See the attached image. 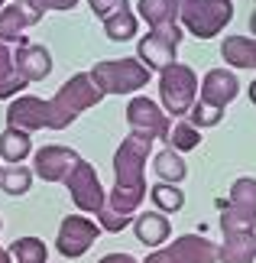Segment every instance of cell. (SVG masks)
<instances>
[{"label":"cell","mask_w":256,"mask_h":263,"mask_svg":"<svg viewBox=\"0 0 256 263\" xmlns=\"http://www.w3.org/2000/svg\"><path fill=\"white\" fill-rule=\"evenodd\" d=\"M149 140H143L136 134H130L124 143L117 146L114 156V192L104 201V208L97 211L101 231H124L130 224V218L136 215V208L143 205V195H146V159H149Z\"/></svg>","instance_id":"1"},{"label":"cell","mask_w":256,"mask_h":263,"mask_svg":"<svg viewBox=\"0 0 256 263\" xmlns=\"http://www.w3.org/2000/svg\"><path fill=\"white\" fill-rule=\"evenodd\" d=\"M101 98H104V95H101V88L94 85L91 75H71L68 82L55 91V98L46 101V107H49V130L71 127L75 117L85 114L88 107H94Z\"/></svg>","instance_id":"2"},{"label":"cell","mask_w":256,"mask_h":263,"mask_svg":"<svg viewBox=\"0 0 256 263\" xmlns=\"http://www.w3.org/2000/svg\"><path fill=\"white\" fill-rule=\"evenodd\" d=\"M179 16L188 33L198 39H214L233 16L230 0H179Z\"/></svg>","instance_id":"3"},{"label":"cell","mask_w":256,"mask_h":263,"mask_svg":"<svg viewBox=\"0 0 256 263\" xmlns=\"http://www.w3.org/2000/svg\"><path fill=\"white\" fill-rule=\"evenodd\" d=\"M91 78L101 88V95H130V91L146 88L152 75L140 59H114V62H97Z\"/></svg>","instance_id":"4"},{"label":"cell","mask_w":256,"mask_h":263,"mask_svg":"<svg viewBox=\"0 0 256 263\" xmlns=\"http://www.w3.org/2000/svg\"><path fill=\"white\" fill-rule=\"evenodd\" d=\"M256 228V179L243 176L233 182L230 198L221 205V231H253Z\"/></svg>","instance_id":"5"},{"label":"cell","mask_w":256,"mask_h":263,"mask_svg":"<svg viewBox=\"0 0 256 263\" xmlns=\"http://www.w3.org/2000/svg\"><path fill=\"white\" fill-rule=\"evenodd\" d=\"M194 91H198V82L188 65L172 62L159 72V98L169 114H188L194 104Z\"/></svg>","instance_id":"6"},{"label":"cell","mask_w":256,"mask_h":263,"mask_svg":"<svg viewBox=\"0 0 256 263\" xmlns=\"http://www.w3.org/2000/svg\"><path fill=\"white\" fill-rule=\"evenodd\" d=\"M65 185L71 192V201L81 208V211H91V215H97L101 208H104V185H101V179H97V169L85 163V159H78L75 166H71V173L65 176Z\"/></svg>","instance_id":"7"},{"label":"cell","mask_w":256,"mask_h":263,"mask_svg":"<svg viewBox=\"0 0 256 263\" xmlns=\"http://www.w3.org/2000/svg\"><path fill=\"white\" fill-rule=\"evenodd\" d=\"M179 43H182V29L172 23V26H156L149 29V36H143L140 43V62L146 68H156L162 72L166 65L175 62V52H179Z\"/></svg>","instance_id":"8"},{"label":"cell","mask_w":256,"mask_h":263,"mask_svg":"<svg viewBox=\"0 0 256 263\" xmlns=\"http://www.w3.org/2000/svg\"><path fill=\"white\" fill-rule=\"evenodd\" d=\"M127 120H130V127H133V134L143 137V140H169V117L159 110L156 101H149V98H133L130 104H127Z\"/></svg>","instance_id":"9"},{"label":"cell","mask_w":256,"mask_h":263,"mask_svg":"<svg viewBox=\"0 0 256 263\" xmlns=\"http://www.w3.org/2000/svg\"><path fill=\"white\" fill-rule=\"evenodd\" d=\"M97 234H101V228L91 218H85V215H68L62 221V228H58L55 247H58V254H62V257L75 260V257H81L91 244H94Z\"/></svg>","instance_id":"10"},{"label":"cell","mask_w":256,"mask_h":263,"mask_svg":"<svg viewBox=\"0 0 256 263\" xmlns=\"http://www.w3.org/2000/svg\"><path fill=\"white\" fill-rule=\"evenodd\" d=\"M78 153L71 146H58V143H49V146H39V153L33 159V169L39 179L46 182H65V176L71 173V166L78 163Z\"/></svg>","instance_id":"11"},{"label":"cell","mask_w":256,"mask_h":263,"mask_svg":"<svg viewBox=\"0 0 256 263\" xmlns=\"http://www.w3.org/2000/svg\"><path fill=\"white\" fill-rule=\"evenodd\" d=\"M237 91H240V82H237V75H233L230 68H211V72L204 75V82H201V101L198 104L224 110L233 98H237Z\"/></svg>","instance_id":"12"},{"label":"cell","mask_w":256,"mask_h":263,"mask_svg":"<svg viewBox=\"0 0 256 263\" xmlns=\"http://www.w3.org/2000/svg\"><path fill=\"white\" fill-rule=\"evenodd\" d=\"M7 127L26 130V134H29V130H49V107H46V101L43 98H33V95L10 101V107H7Z\"/></svg>","instance_id":"13"},{"label":"cell","mask_w":256,"mask_h":263,"mask_svg":"<svg viewBox=\"0 0 256 263\" xmlns=\"http://www.w3.org/2000/svg\"><path fill=\"white\" fill-rule=\"evenodd\" d=\"M169 263H218V244L201 234H182L162 250Z\"/></svg>","instance_id":"14"},{"label":"cell","mask_w":256,"mask_h":263,"mask_svg":"<svg viewBox=\"0 0 256 263\" xmlns=\"http://www.w3.org/2000/svg\"><path fill=\"white\" fill-rule=\"evenodd\" d=\"M36 23H43V16H39L26 0L4 7L0 10V43H19L23 33L29 26H36Z\"/></svg>","instance_id":"15"},{"label":"cell","mask_w":256,"mask_h":263,"mask_svg":"<svg viewBox=\"0 0 256 263\" xmlns=\"http://www.w3.org/2000/svg\"><path fill=\"white\" fill-rule=\"evenodd\" d=\"M13 62H16L19 75H23L26 82H43V78H49V72H52V55L39 43H23V39H19V49H16Z\"/></svg>","instance_id":"16"},{"label":"cell","mask_w":256,"mask_h":263,"mask_svg":"<svg viewBox=\"0 0 256 263\" xmlns=\"http://www.w3.org/2000/svg\"><path fill=\"white\" fill-rule=\"evenodd\" d=\"M256 234L253 231H224V244L218 247V263H253Z\"/></svg>","instance_id":"17"},{"label":"cell","mask_w":256,"mask_h":263,"mask_svg":"<svg viewBox=\"0 0 256 263\" xmlns=\"http://www.w3.org/2000/svg\"><path fill=\"white\" fill-rule=\"evenodd\" d=\"M133 231H136V240L140 244H146V247H159V244H166L169 240V218L162 215V211H143V215L133 218Z\"/></svg>","instance_id":"18"},{"label":"cell","mask_w":256,"mask_h":263,"mask_svg":"<svg viewBox=\"0 0 256 263\" xmlns=\"http://www.w3.org/2000/svg\"><path fill=\"white\" fill-rule=\"evenodd\" d=\"M29 153H33V140H29L26 130L7 127L4 134H0V156H4L10 166H19Z\"/></svg>","instance_id":"19"},{"label":"cell","mask_w":256,"mask_h":263,"mask_svg":"<svg viewBox=\"0 0 256 263\" xmlns=\"http://www.w3.org/2000/svg\"><path fill=\"white\" fill-rule=\"evenodd\" d=\"M224 59L233 65V68H256V39L247 36H227L221 46Z\"/></svg>","instance_id":"20"},{"label":"cell","mask_w":256,"mask_h":263,"mask_svg":"<svg viewBox=\"0 0 256 263\" xmlns=\"http://www.w3.org/2000/svg\"><path fill=\"white\" fill-rule=\"evenodd\" d=\"M29 82L19 75V68L13 62V52L7 49V43H0V101L4 98H13L16 91H23Z\"/></svg>","instance_id":"21"},{"label":"cell","mask_w":256,"mask_h":263,"mask_svg":"<svg viewBox=\"0 0 256 263\" xmlns=\"http://www.w3.org/2000/svg\"><path fill=\"white\" fill-rule=\"evenodd\" d=\"M136 10L152 29L156 26H172L175 16H179V0H140Z\"/></svg>","instance_id":"22"},{"label":"cell","mask_w":256,"mask_h":263,"mask_svg":"<svg viewBox=\"0 0 256 263\" xmlns=\"http://www.w3.org/2000/svg\"><path fill=\"white\" fill-rule=\"evenodd\" d=\"M7 254H10V263H46L49 250L39 237H19L10 244Z\"/></svg>","instance_id":"23"},{"label":"cell","mask_w":256,"mask_h":263,"mask_svg":"<svg viewBox=\"0 0 256 263\" xmlns=\"http://www.w3.org/2000/svg\"><path fill=\"white\" fill-rule=\"evenodd\" d=\"M152 166H156V176L162 182H169V185H179V182L185 179V173H188V169H185V159H182L175 149H162Z\"/></svg>","instance_id":"24"},{"label":"cell","mask_w":256,"mask_h":263,"mask_svg":"<svg viewBox=\"0 0 256 263\" xmlns=\"http://www.w3.org/2000/svg\"><path fill=\"white\" fill-rule=\"evenodd\" d=\"M104 33L114 39V43H127V39L136 36V16L130 10H120V13H110L104 20Z\"/></svg>","instance_id":"25"},{"label":"cell","mask_w":256,"mask_h":263,"mask_svg":"<svg viewBox=\"0 0 256 263\" xmlns=\"http://www.w3.org/2000/svg\"><path fill=\"white\" fill-rule=\"evenodd\" d=\"M29 185H33V173H29L26 166H10L0 173V189L7 192V195H26Z\"/></svg>","instance_id":"26"},{"label":"cell","mask_w":256,"mask_h":263,"mask_svg":"<svg viewBox=\"0 0 256 263\" xmlns=\"http://www.w3.org/2000/svg\"><path fill=\"white\" fill-rule=\"evenodd\" d=\"M166 143L175 149V153H185V149H194L201 143V134H198V127H191L188 120H182V124H172Z\"/></svg>","instance_id":"27"},{"label":"cell","mask_w":256,"mask_h":263,"mask_svg":"<svg viewBox=\"0 0 256 263\" xmlns=\"http://www.w3.org/2000/svg\"><path fill=\"white\" fill-rule=\"evenodd\" d=\"M149 195H152V201L159 205V211H169V215L185 205V195L179 192V185H169V182H159V185L152 189Z\"/></svg>","instance_id":"28"},{"label":"cell","mask_w":256,"mask_h":263,"mask_svg":"<svg viewBox=\"0 0 256 263\" xmlns=\"http://www.w3.org/2000/svg\"><path fill=\"white\" fill-rule=\"evenodd\" d=\"M221 117H224V110H214V107L194 104V110H191V120H188V124H191V127H211V124H218Z\"/></svg>","instance_id":"29"},{"label":"cell","mask_w":256,"mask_h":263,"mask_svg":"<svg viewBox=\"0 0 256 263\" xmlns=\"http://www.w3.org/2000/svg\"><path fill=\"white\" fill-rule=\"evenodd\" d=\"M91 10L101 16V20H107L110 13H120V10H130L127 0H91Z\"/></svg>","instance_id":"30"},{"label":"cell","mask_w":256,"mask_h":263,"mask_svg":"<svg viewBox=\"0 0 256 263\" xmlns=\"http://www.w3.org/2000/svg\"><path fill=\"white\" fill-rule=\"evenodd\" d=\"M26 4L33 7L39 16H43L46 10H71V7L78 4V0H26Z\"/></svg>","instance_id":"31"},{"label":"cell","mask_w":256,"mask_h":263,"mask_svg":"<svg viewBox=\"0 0 256 263\" xmlns=\"http://www.w3.org/2000/svg\"><path fill=\"white\" fill-rule=\"evenodd\" d=\"M97 263H136V257H130V254H107V257H101Z\"/></svg>","instance_id":"32"},{"label":"cell","mask_w":256,"mask_h":263,"mask_svg":"<svg viewBox=\"0 0 256 263\" xmlns=\"http://www.w3.org/2000/svg\"><path fill=\"white\" fill-rule=\"evenodd\" d=\"M0 263H10V254H7L4 247H0Z\"/></svg>","instance_id":"33"},{"label":"cell","mask_w":256,"mask_h":263,"mask_svg":"<svg viewBox=\"0 0 256 263\" xmlns=\"http://www.w3.org/2000/svg\"><path fill=\"white\" fill-rule=\"evenodd\" d=\"M250 98H253V104H256V82L250 85Z\"/></svg>","instance_id":"34"},{"label":"cell","mask_w":256,"mask_h":263,"mask_svg":"<svg viewBox=\"0 0 256 263\" xmlns=\"http://www.w3.org/2000/svg\"><path fill=\"white\" fill-rule=\"evenodd\" d=\"M250 26H253V33H256V10H253V23Z\"/></svg>","instance_id":"35"},{"label":"cell","mask_w":256,"mask_h":263,"mask_svg":"<svg viewBox=\"0 0 256 263\" xmlns=\"http://www.w3.org/2000/svg\"><path fill=\"white\" fill-rule=\"evenodd\" d=\"M4 7H7V0H0V10H4Z\"/></svg>","instance_id":"36"},{"label":"cell","mask_w":256,"mask_h":263,"mask_svg":"<svg viewBox=\"0 0 256 263\" xmlns=\"http://www.w3.org/2000/svg\"><path fill=\"white\" fill-rule=\"evenodd\" d=\"M0 173H4V169H0Z\"/></svg>","instance_id":"37"}]
</instances>
